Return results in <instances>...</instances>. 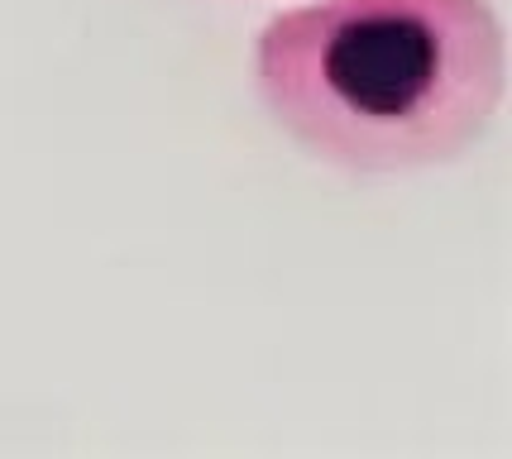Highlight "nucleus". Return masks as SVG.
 Segmentation results:
<instances>
[{
	"label": "nucleus",
	"mask_w": 512,
	"mask_h": 459,
	"mask_svg": "<svg viewBox=\"0 0 512 459\" xmlns=\"http://www.w3.org/2000/svg\"><path fill=\"white\" fill-rule=\"evenodd\" d=\"M254 91L331 168L422 173L489 134L508 34L489 0H312L259 29Z\"/></svg>",
	"instance_id": "1"
}]
</instances>
